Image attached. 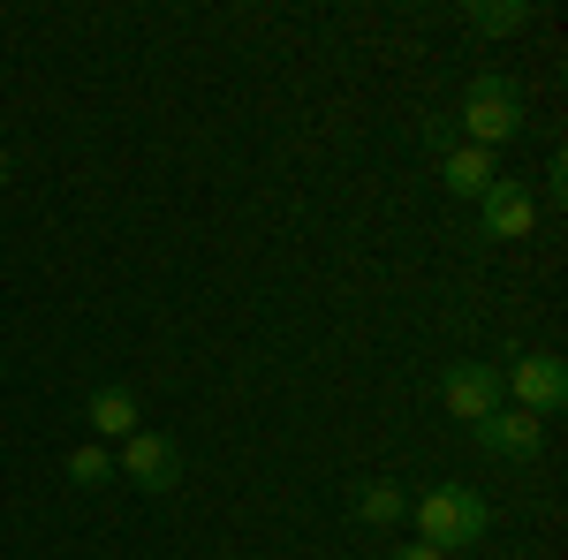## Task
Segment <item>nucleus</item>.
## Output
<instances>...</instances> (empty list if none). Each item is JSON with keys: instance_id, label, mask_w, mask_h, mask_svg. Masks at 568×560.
I'll list each match as a JSON object with an SVG mask.
<instances>
[{"instance_id": "9b49d317", "label": "nucleus", "mask_w": 568, "mask_h": 560, "mask_svg": "<svg viewBox=\"0 0 568 560\" xmlns=\"http://www.w3.org/2000/svg\"><path fill=\"white\" fill-rule=\"evenodd\" d=\"M463 23L470 31H524L530 0H463Z\"/></svg>"}, {"instance_id": "f03ea898", "label": "nucleus", "mask_w": 568, "mask_h": 560, "mask_svg": "<svg viewBox=\"0 0 568 560\" xmlns=\"http://www.w3.org/2000/svg\"><path fill=\"white\" fill-rule=\"evenodd\" d=\"M463 144H485V152H493V144H500V136H516L524 130V84H516V77H478V84L463 91Z\"/></svg>"}, {"instance_id": "20e7f679", "label": "nucleus", "mask_w": 568, "mask_h": 560, "mask_svg": "<svg viewBox=\"0 0 568 560\" xmlns=\"http://www.w3.org/2000/svg\"><path fill=\"white\" fill-rule=\"evenodd\" d=\"M114 470L130 477L136 492H175L182 485V447L168 439V431H130L122 455H114Z\"/></svg>"}, {"instance_id": "2eb2a0df", "label": "nucleus", "mask_w": 568, "mask_h": 560, "mask_svg": "<svg viewBox=\"0 0 568 560\" xmlns=\"http://www.w3.org/2000/svg\"><path fill=\"white\" fill-rule=\"evenodd\" d=\"M0 182H8V144H0Z\"/></svg>"}, {"instance_id": "9d476101", "label": "nucleus", "mask_w": 568, "mask_h": 560, "mask_svg": "<svg viewBox=\"0 0 568 560\" xmlns=\"http://www.w3.org/2000/svg\"><path fill=\"white\" fill-rule=\"evenodd\" d=\"M402 516H409L402 485H356V522H372V530H394Z\"/></svg>"}, {"instance_id": "ddd939ff", "label": "nucleus", "mask_w": 568, "mask_h": 560, "mask_svg": "<svg viewBox=\"0 0 568 560\" xmlns=\"http://www.w3.org/2000/svg\"><path fill=\"white\" fill-rule=\"evenodd\" d=\"M425 144H433V152H455L463 136H455V122H439V114H433V122H425Z\"/></svg>"}, {"instance_id": "1a4fd4ad", "label": "nucleus", "mask_w": 568, "mask_h": 560, "mask_svg": "<svg viewBox=\"0 0 568 560\" xmlns=\"http://www.w3.org/2000/svg\"><path fill=\"white\" fill-rule=\"evenodd\" d=\"M439 182H447L455 197H485L500 174H493V152H485V144H455V152H439Z\"/></svg>"}, {"instance_id": "423d86ee", "label": "nucleus", "mask_w": 568, "mask_h": 560, "mask_svg": "<svg viewBox=\"0 0 568 560\" xmlns=\"http://www.w3.org/2000/svg\"><path fill=\"white\" fill-rule=\"evenodd\" d=\"M478 431V447L485 455H500V462H530L538 447H546V425L538 417H524V409H493L485 425H470Z\"/></svg>"}, {"instance_id": "4468645a", "label": "nucleus", "mask_w": 568, "mask_h": 560, "mask_svg": "<svg viewBox=\"0 0 568 560\" xmlns=\"http://www.w3.org/2000/svg\"><path fill=\"white\" fill-rule=\"evenodd\" d=\"M394 560H447V553H433V546H394Z\"/></svg>"}, {"instance_id": "f8f14e48", "label": "nucleus", "mask_w": 568, "mask_h": 560, "mask_svg": "<svg viewBox=\"0 0 568 560\" xmlns=\"http://www.w3.org/2000/svg\"><path fill=\"white\" fill-rule=\"evenodd\" d=\"M106 477H114V455H106V439H84V447L69 455V485H77V492H99Z\"/></svg>"}, {"instance_id": "6e6552de", "label": "nucleus", "mask_w": 568, "mask_h": 560, "mask_svg": "<svg viewBox=\"0 0 568 560\" xmlns=\"http://www.w3.org/2000/svg\"><path fill=\"white\" fill-rule=\"evenodd\" d=\"M84 417H91V431L99 439H130V431H144V401H136V387H91L84 394Z\"/></svg>"}, {"instance_id": "f257e3e1", "label": "nucleus", "mask_w": 568, "mask_h": 560, "mask_svg": "<svg viewBox=\"0 0 568 560\" xmlns=\"http://www.w3.org/2000/svg\"><path fill=\"white\" fill-rule=\"evenodd\" d=\"M409 516H417V546H433V553H455V546H478L485 538V500L478 492H463V485H433L425 500H409Z\"/></svg>"}, {"instance_id": "0eeeda50", "label": "nucleus", "mask_w": 568, "mask_h": 560, "mask_svg": "<svg viewBox=\"0 0 568 560\" xmlns=\"http://www.w3.org/2000/svg\"><path fill=\"white\" fill-rule=\"evenodd\" d=\"M478 220H485V235H500V243H524L530 220H538V197H530L524 182H493V190L478 197Z\"/></svg>"}, {"instance_id": "39448f33", "label": "nucleus", "mask_w": 568, "mask_h": 560, "mask_svg": "<svg viewBox=\"0 0 568 560\" xmlns=\"http://www.w3.org/2000/svg\"><path fill=\"white\" fill-rule=\"evenodd\" d=\"M439 401H447V417H463V425H485V417L500 409V371H493V364H447V379H439Z\"/></svg>"}, {"instance_id": "7ed1b4c3", "label": "nucleus", "mask_w": 568, "mask_h": 560, "mask_svg": "<svg viewBox=\"0 0 568 560\" xmlns=\"http://www.w3.org/2000/svg\"><path fill=\"white\" fill-rule=\"evenodd\" d=\"M500 394H516L524 417H554V409L568 401V364L546 356V348H530V356H516V364L500 371Z\"/></svg>"}]
</instances>
